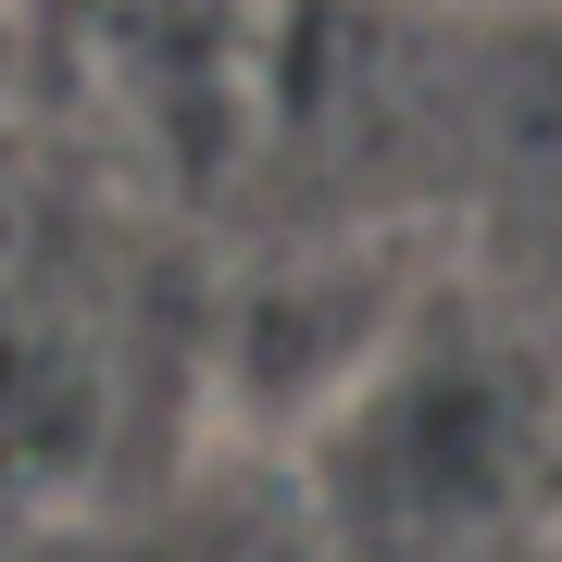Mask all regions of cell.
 Masks as SVG:
<instances>
[{
	"label": "cell",
	"instance_id": "1",
	"mask_svg": "<svg viewBox=\"0 0 562 562\" xmlns=\"http://www.w3.org/2000/svg\"><path fill=\"white\" fill-rule=\"evenodd\" d=\"M462 113H475V150L562 213V0H487L462 50Z\"/></svg>",
	"mask_w": 562,
	"mask_h": 562
}]
</instances>
